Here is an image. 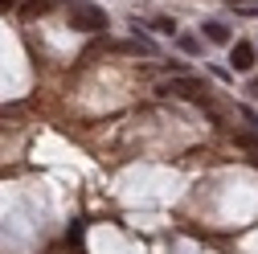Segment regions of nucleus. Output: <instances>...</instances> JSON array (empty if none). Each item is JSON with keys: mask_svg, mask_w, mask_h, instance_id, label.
Wrapping results in <instances>:
<instances>
[{"mask_svg": "<svg viewBox=\"0 0 258 254\" xmlns=\"http://www.w3.org/2000/svg\"><path fill=\"white\" fill-rule=\"evenodd\" d=\"M160 94H176V99H192L197 107H205L213 119H217V107H213V94L201 78H172V82H160Z\"/></svg>", "mask_w": 258, "mask_h": 254, "instance_id": "f257e3e1", "label": "nucleus"}, {"mask_svg": "<svg viewBox=\"0 0 258 254\" xmlns=\"http://www.w3.org/2000/svg\"><path fill=\"white\" fill-rule=\"evenodd\" d=\"M70 25L82 29V33H99V29H107V13L86 5V0H74L70 5Z\"/></svg>", "mask_w": 258, "mask_h": 254, "instance_id": "f03ea898", "label": "nucleus"}, {"mask_svg": "<svg viewBox=\"0 0 258 254\" xmlns=\"http://www.w3.org/2000/svg\"><path fill=\"white\" fill-rule=\"evenodd\" d=\"M230 66H234L238 74H250V70H254V45H250V41H238V45L230 49Z\"/></svg>", "mask_w": 258, "mask_h": 254, "instance_id": "7ed1b4c3", "label": "nucleus"}, {"mask_svg": "<svg viewBox=\"0 0 258 254\" xmlns=\"http://www.w3.org/2000/svg\"><path fill=\"white\" fill-rule=\"evenodd\" d=\"M201 33H205L213 45H230V25H221V21H205Z\"/></svg>", "mask_w": 258, "mask_h": 254, "instance_id": "20e7f679", "label": "nucleus"}, {"mask_svg": "<svg viewBox=\"0 0 258 254\" xmlns=\"http://www.w3.org/2000/svg\"><path fill=\"white\" fill-rule=\"evenodd\" d=\"M53 0H25V17H37V13H49Z\"/></svg>", "mask_w": 258, "mask_h": 254, "instance_id": "39448f33", "label": "nucleus"}, {"mask_svg": "<svg viewBox=\"0 0 258 254\" xmlns=\"http://www.w3.org/2000/svg\"><path fill=\"white\" fill-rule=\"evenodd\" d=\"M234 140H238V148H246V152H254V156H258V136L242 132V136H234Z\"/></svg>", "mask_w": 258, "mask_h": 254, "instance_id": "423d86ee", "label": "nucleus"}, {"mask_svg": "<svg viewBox=\"0 0 258 254\" xmlns=\"http://www.w3.org/2000/svg\"><path fill=\"white\" fill-rule=\"evenodd\" d=\"M152 29H156V33H176V25H172L168 17H160V21H152Z\"/></svg>", "mask_w": 258, "mask_h": 254, "instance_id": "0eeeda50", "label": "nucleus"}, {"mask_svg": "<svg viewBox=\"0 0 258 254\" xmlns=\"http://www.w3.org/2000/svg\"><path fill=\"white\" fill-rule=\"evenodd\" d=\"M176 45H180L184 53H197V49H201V45H197V37H176Z\"/></svg>", "mask_w": 258, "mask_h": 254, "instance_id": "6e6552de", "label": "nucleus"}, {"mask_svg": "<svg viewBox=\"0 0 258 254\" xmlns=\"http://www.w3.org/2000/svg\"><path fill=\"white\" fill-rule=\"evenodd\" d=\"M242 119H246V123H250V127H254V132H258V115H254V111H250V107H242Z\"/></svg>", "mask_w": 258, "mask_h": 254, "instance_id": "1a4fd4ad", "label": "nucleus"}, {"mask_svg": "<svg viewBox=\"0 0 258 254\" xmlns=\"http://www.w3.org/2000/svg\"><path fill=\"white\" fill-rule=\"evenodd\" d=\"M21 0H0V13H9V9H17Z\"/></svg>", "mask_w": 258, "mask_h": 254, "instance_id": "9d476101", "label": "nucleus"}, {"mask_svg": "<svg viewBox=\"0 0 258 254\" xmlns=\"http://www.w3.org/2000/svg\"><path fill=\"white\" fill-rule=\"evenodd\" d=\"M250 94H254V99H258V78H254V82H250Z\"/></svg>", "mask_w": 258, "mask_h": 254, "instance_id": "9b49d317", "label": "nucleus"}]
</instances>
